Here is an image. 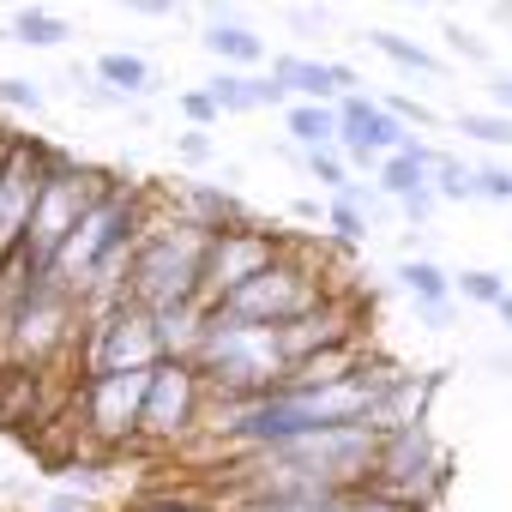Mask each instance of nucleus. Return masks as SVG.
Listing matches in <instances>:
<instances>
[{"label":"nucleus","instance_id":"obj_1","mask_svg":"<svg viewBox=\"0 0 512 512\" xmlns=\"http://www.w3.org/2000/svg\"><path fill=\"white\" fill-rule=\"evenodd\" d=\"M205 247L211 235L187 217H175L169 205H157V217L145 223L139 247H133V272H127V296L133 308H181V302H199L205 290Z\"/></svg>","mask_w":512,"mask_h":512},{"label":"nucleus","instance_id":"obj_2","mask_svg":"<svg viewBox=\"0 0 512 512\" xmlns=\"http://www.w3.org/2000/svg\"><path fill=\"white\" fill-rule=\"evenodd\" d=\"M193 368L205 374L211 398H260V392H278L290 374L272 326H247V320H223V314H211Z\"/></svg>","mask_w":512,"mask_h":512},{"label":"nucleus","instance_id":"obj_3","mask_svg":"<svg viewBox=\"0 0 512 512\" xmlns=\"http://www.w3.org/2000/svg\"><path fill=\"white\" fill-rule=\"evenodd\" d=\"M109 181H115V169L79 163L73 151H61V163L49 169V181L37 193V217H31V235H25V260L37 272H49V260L61 253V241L85 223V211L109 193Z\"/></svg>","mask_w":512,"mask_h":512},{"label":"nucleus","instance_id":"obj_4","mask_svg":"<svg viewBox=\"0 0 512 512\" xmlns=\"http://www.w3.org/2000/svg\"><path fill=\"white\" fill-rule=\"evenodd\" d=\"M446 482H452V458H446V446L434 440L428 422L380 434V458H374V476H368L374 494H386L410 512H428L446 494Z\"/></svg>","mask_w":512,"mask_h":512},{"label":"nucleus","instance_id":"obj_5","mask_svg":"<svg viewBox=\"0 0 512 512\" xmlns=\"http://www.w3.org/2000/svg\"><path fill=\"white\" fill-rule=\"evenodd\" d=\"M326 296H332L326 272H320L314 260H296V253H284V260H272L260 278H247L241 290H229L211 314H223V320H247V326H284V320L320 308Z\"/></svg>","mask_w":512,"mask_h":512},{"label":"nucleus","instance_id":"obj_6","mask_svg":"<svg viewBox=\"0 0 512 512\" xmlns=\"http://www.w3.org/2000/svg\"><path fill=\"white\" fill-rule=\"evenodd\" d=\"M79 338H85V308H79V296H73L55 272H37L31 302H25V314H19V326H13V344H7V362L43 374L49 362L79 356Z\"/></svg>","mask_w":512,"mask_h":512},{"label":"nucleus","instance_id":"obj_7","mask_svg":"<svg viewBox=\"0 0 512 512\" xmlns=\"http://www.w3.org/2000/svg\"><path fill=\"white\" fill-rule=\"evenodd\" d=\"M169 350H163V332H157V314L151 308H109L97 320H85V338H79V374H145L157 368Z\"/></svg>","mask_w":512,"mask_h":512},{"label":"nucleus","instance_id":"obj_8","mask_svg":"<svg viewBox=\"0 0 512 512\" xmlns=\"http://www.w3.org/2000/svg\"><path fill=\"white\" fill-rule=\"evenodd\" d=\"M205 404H211V386L193 362L181 356H163L151 368V386H145V422H139V440L151 446H175L187 440L193 428H205Z\"/></svg>","mask_w":512,"mask_h":512},{"label":"nucleus","instance_id":"obj_9","mask_svg":"<svg viewBox=\"0 0 512 512\" xmlns=\"http://www.w3.org/2000/svg\"><path fill=\"white\" fill-rule=\"evenodd\" d=\"M272 260H284V229H272L260 217H247L235 229H217L211 247H205V290H199V302L217 308L229 290H241L247 278H260Z\"/></svg>","mask_w":512,"mask_h":512},{"label":"nucleus","instance_id":"obj_10","mask_svg":"<svg viewBox=\"0 0 512 512\" xmlns=\"http://www.w3.org/2000/svg\"><path fill=\"white\" fill-rule=\"evenodd\" d=\"M145 386H151V368H145V374H91V380H79V422H85V440L103 446V452H121L127 440H139Z\"/></svg>","mask_w":512,"mask_h":512},{"label":"nucleus","instance_id":"obj_11","mask_svg":"<svg viewBox=\"0 0 512 512\" xmlns=\"http://www.w3.org/2000/svg\"><path fill=\"white\" fill-rule=\"evenodd\" d=\"M338 145H344L350 169H362L374 181L380 157H392V151L410 145V127L380 103V91H344L338 97Z\"/></svg>","mask_w":512,"mask_h":512},{"label":"nucleus","instance_id":"obj_12","mask_svg":"<svg viewBox=\"0 0 512 512\" xmlns=\"http://www.w3.org/2000/svg\"><path fill=\"white\" fill-rule=\"evenodd\" d=\"M272 332H278V350H284L290 368H296L302 356H320V350H332V344H356V338H362L356 302H344V296H326L320 308H308V314H296V320H284V326H272Z\"/></svg>","mask_w":512,"mask_h":512},{"label":"nucleus","instance_id":"obj_13","mask_svg":"<svg viewBox=\"0 0 512 512\" xmlns=\"http://www.w3.org/2000/svg\"><path fill=\"white\" fill-rule=\"evenodd\" d=\"M163 205L175 211V217H187V223H199L205 235H217V229H235V223H247L253 217V205L235 193V187H217V181H169L163 187Z\"/></svg>","mask_w":512,"mask_h":512},{"label":"nucleus","instance_id":"obj_14","mask_svg":"<svg viewBox=\"0 0 512 512\" xmlns=\"http://www.w3.org/2000/svg\"><path fill=\"white\" fill-rule=\"evenodd\" d=\"M205 91L223 103V115H266V109H284L290 97H284V85L266 73V67H217L211 79H205Z\"/></svg>","mask_w":512,"mask_h":512},{"label":"nucleus","instance_id":"obj_15","mask_svg":"<svg viewBox=\"0 0 512 512\" xmlns=\"http://www.w3.org/2000/svg\"><path fill=\"white\" fill-rule=\"evenodd\" d=\"M199 49L211 55V61H223V67H266L272 61V49H266V37L253 31L247 19H211L205 31H199Z\"/></svg>","mask_w":512,"mask_h":512},{"label":"nucleus","instance_id":"obj_16","mask_svg":"<svg viewBox=\"0 0 512 512\" xmlns=\"http://www.w3.org/2000/svg\"><path fill=\"white\" fill-rule=\"evenodd\" d=\"M266 73L284 85V97H308V103H338V79H332V61L320 55H272Z\"/></svg>","mask_w":512,"mask_h":512},{"label":"nucleus","instance_id":"obj_17","mask_svg":"<svg viewBox=\"0 0 512 512\" xmlns=\"http://www.w3.org/2000/svg\"><path fill=\"white\" fill-rule=\"evenodd\" d=\"M278 115H284V139H290L296 151L338 145V103H308V97H290Z\"/></svg>","mask_w":512,"mask_h":512},{"label":"nucleus","instance_id":"obj_18","mask_svg":"<svg viewBox=\"0 0 512 512\" xmlns=\"http://www.w3.org/2000/svg\"><path fill=\"white\" fill-rule=\"evenodd\" d=\"M362 356H368L362 338H356V344H332V350H320V356H302V362L284 374V386H338V380H356V374H362Z\"/></svg>","mask_w":512,"mask_h":512},{"label":"nucleus","instance_id":"obj_19","mask_svg":"<svg viewBox=\"0 0 512 512\" xmlns=\"http://www.w3.org/2000/svg\"><path fill=\"white\" fill-rule=\"evenodd\" d=\"M97 79L109 85V91H121V97H151L157 91V67H151V55H139V49H103L97 61Z\"/></svg>","mask_w":512,"mask_h":512},{"label":"nucleus","instance_id":"obj_20","mask_svg":"<svg viewBox=\"0 0 512 512\" xmlns=\"http://www.w3.org/2000/svg\"><path fill=\"white\" fill-rule=\"evenodd\" d=\"M205 326H211V308H205V302H181V308H163V314H157L163 350H169V356H181V362H193V356H199Z\"/></svg>","mask_w":512,"mask_h":512},{"label":"nucleus","instance_id":"obj_21","mask_svg":"<svg viewBox=\"0 0 512 512\" xmlns=\"http://www.w3.org/2000/svg\"><path fill=\"white\" fill-rule=\"evenodd\" d=\"M7 37L25 43V49H67L73 43V25L61 13H49V7H19L7 19Z\"/></svg>","mask_w":512,"mask_h":512},{"label":"nucleus","instance_id":"obj_22","mask_svg":"<svg viewBox=\"0 0 512 512\" xmlns=\"http://www.w3.org/2000/svg\"><path fill=\"white\" fill-rule=\"evenodd\" d=\"M368 43H374L398 73H416V79H446V73H452L434 49H422V43H410V37H398V31H368Z\"/></svg>","mask_w":512,"mask_h":512},{"label":"nucleus","instance_id":"obj_23","mask_svg":"<svg viewBox=\"0 0 512 512\" xmlns=\"http://www.w3.org/2000/svg\"><path fill=\"white\" fill-rule=\"evenodd\" d=\"M392 278H398V290H410V302H440V296H458L452 290V272L440 266V260H416V253H404V260L392 266Z\"/></svg>","mask_w":512,"mask_h":512},{"label":"nucleus","instance_id":"obj_24","mask_svg":"<svg viewBox=\"0 0 512 512\" xmlns=\"http://www.w3.org/2000/svg\"><path fill=\"white\" fill-rule=\"evenodd\" d=\"M470 145H488V151H512V115L506 109H470L452 121Z\"/></svg>","mask_w":512,"mask_h":512},{"label":"nucleus","instance_id":"obj_25","mask_svg":"<svg viewBox=\"0 0 512 512\" xmlns=\"http://www.w3.org/2000/svg\"><path fill=\"white\" fill-rule=\"evenodd\" d=\"M302 169L326 187V199H332V193H344V187L356 181V169H350L344 145H314V151H302Z\"/></svg>","mask_w":512,"mask_h":512},{"label":"nucleus","instance_id":"obj_26","mask_svg":"<svg viewBox=\"0 0 512 512\" xmlns=\"http://www.w3.org/2000/svg\"><path fill=\"white\" fill-rule=\"evenodd\" d=\"M434 187H440L446 205H476V163L440 151V163H434Z\"/></svg>","mask_w":512,"mask_h":512},{"label":"nucleus","instance_id":"obj_27","mask_svg":"<svg viewBox=\"0 0 512 512\" xmlns=\"http://www.w3.org/2000/svg\"><path fill=\"white\" fill-rule=\"evenodd\" d=\"M368 229H374V217H368L356 199H344V193L326 199V235H332V241H356V247H362Z\"/></svg>","mask_w":512,"mask_h":512},{"label":"nucleus","instance_id":"obj_28","mask_svg":"<svg viewBox=\"0 0 512 512\" xmlns=\"http://www.w3.org/2000/svg\"><path fill=\"white\" fill-rule=\"evenodd\" d=\"M452 290H458V302H476V308H494L512 284L500 278V272H488V266H470V272H458L452 278Z\"/></svg>","mask_w":512,"mask_h":512},{"label":"nucleus","instance_id":"obj_29","mask_svg":"<svg viewBox=\"0 0 512 512\" xmlns=\"http://www.w3.org/2000/svg\"><path fill=\"white\" fill-rule=\"evenodd\" d=\"M440 31H446V49H452V55H458V61H470V67H482V73H488V67H494V49H488V43H482V37H476V31H464V25H458V19H446V25H440Z\"/></svg>","mask_w":512,"mask_h":512},{"label":"nucleus","instance_id":"obj_30","mask_svg":"<svg viewBox=\"0 0 512 512\" xmlns=\"http://www.w3.org/2000/svg\"><path fill=\"white\" fill-rule=\"evenodd\" d=\"M175 109H181V121H187V127H205V133H211V127L223 121V103H217V97H211L205 85L181 91V97H175Z\"/></svg>","mask_w":512,"mask_h":512},{"label":"nucleus","instance_id":"obj_31","mask_svg":"<svg viewBox=\"0 0 512 512\" xmlns=\"http://www.w3.org/2000/svg\"><path fill=\"white\" fill-rule=\"evenodd\" d=\"M380 103H386L410 133H428V127L440 121V109H428V103H422V97H410V91H380Z\"/></svg>","mask_w":512,"mask_h":512},{"label":"nucleus","instance_id":"obj_32","mask_svg":"<svg viewBox=\"0 0 512 512\" xmlns=\"http://www.w3.org/2000/svg\"><path fill=\"white\" fill-rule=\"evenodd\" d=\"M440 205H446V199H440V187H434V181H422L416 193H404V199H398V217H404L410 229H428V223L440 217Z\"/></svg>","mask_w":512,"mask_h":512},{"label":"nucleus","instance_id":"obj_33","mask_svg":"<svg viewBox=\"0 0 512 512\" xmlns=\"http://www.w3.org/2000/svg\"><path fill=\"white\" fill-rule=\"evenodd\" d=\"M476 205H512V169L506 163H476Z\"/></svg>","mask_w":512,"mask_h":512},{"label":"nucleus","instance_id":"obj_34","mask_svg":"<svg viewBox=\"0 0 512 512\" xmlns=\"http://www.w3.org/2000/svg\"><path fill=\"white\" fill-rule=\"evenodd\" d=\"M43 85H31V79H0V109L7 115H43Z\"/></svg>","mask_w":512,"mask_h":512},{"label":"nucleus","instance_id":"obj_35","mask_svg":"<svg viewBox=\"0 0 512 512\" xmlns=\"http://www.w3.org/2000/svg\"><path fill=\"white\" fill-rule=\"evenodd\" d=\"M416 308V320L428 326V332H452L458 326V296H440V302H410Z\"/></svg>","mask_w":512,"mask_h":512},{"label":"nucleus","instance_id":"obj_36","mask_svg":"<svg viewBox=\"0 0 512 512\" xmlns=\"http://www.w3.org/2000/svg\"><path fill=\"white\" fill-rule=\"evenodd\" d=\"M284 25H290L296 37H326V31H332V13H326V7H290Z\"/></svg>","mask_w":512,"mask_h":512},{"label":"nucleus","instance_id":"obj_37","mask_svg":"<svg viewBox=\"0 0 512 512\" xmlns=\"http://www.w3.org/2000/svg\"><path fill=\"white\" fill-rule=\"evenodd\" d=\"M175 157L181 163H211V133L205 127H181L175 133Z\"/></svg>","mask_w":512,"mask_h":512},{"label":"nucleus","instance_id":"obj_38","mask_svg":"<svg viewBox=\"0 0 512 512\" xmlns=\"http://www.w3.org/2000/svg\"><path fill=\"white\" fill-rule=\"evenodd\" d=\"M127 512H211L205 500H181V494H145V500H133Z\"/></svg>","mask_w":512,"mask_h":512},{"label":"nucleus","instance_id":"obj_39","mask_svg":"<svg viewBox=\"0 0 512 512\" xmlns=\"http://www.w3.org/2000/svg\"><path fill=\"white\" fill-rule=\"evenodd\" d=\"M121 13H133V19H175L181 13V0H115Z\"/></svg>","mask_w":512,"mask_h":512},{"label":"nucleus","instance_id":"obj_40","mask_svg":"<svg viewBox=\"0 0 512 512\" xmlns=\"http://www.w3.org/2000/svg\"><path fill=\"white\" fill-rule=\"evenodd\" d=\"M482 85H488V103L512 115V73H482Z\"/></svg>","mask_w":512,"mask_h":512},{"label":"nucleus","instance_id":"obj_41","mask_svg":"<svg viewBox=\"0 0 512 512\" xmlns=\"http://www.w3.org/2000/svg\"><path fill=\"white\" fill-rule=\"evenodd\" d=\"M290 211H296V223H320L326 229V199H290Z\"/></svg>","mask_w":512,"mask_h":512},{"label":"nucleus","instance_id":"obj_42","mask_svg":"<svg viewBox=\"0 0 512 512\" xmlns=\"http://www.w3.org/2000/svg\"><path fill=\"white\" fill-rule=\"evenodd\" d=\"M37 512H97V506H91L85 494H55V500H43Z\"/></svg>","mask_w":512,"mask_h":512},{"label":"nucleus","instance_id":"obj_43","mask_svg":"<svg viewBox=\"0 0 512 512\" xmlns=\"http://www.w3.org/2000/svg\"><path fill=\"white\" fill-rule=\"evenodd\" d=\"M332 79H338V97H344V91H362V73H356L350 61H332Z\"/></svg>","mask_w":512,"mask_h":512},{"label":"nucleus","instance_id":"obj_44","mask_svg":"<svg viewBox=\"0 0 512 512\" xmlns=\"http://www.w3.org/2000/svg\"><path fill=\"white\" fill-rule=\"evenodd\" d=\"M488 19H494V31H506V37H512V0H494Z\"/></svg>","mask_w":512,"mask_h":512},{"label":"nucleus","instance_id":"obj_45","mask_svg":"<svg viewBox=\"0 0 512 512\" xmlns=\"http://www.w3.org/2000/svg\"><path fill=\"white\" fill-rule=\"evenodd\" d=\"M13 139H19V127H13L7 115H0V157H7V151H13Z\"/></svg>","mask_w":512,"mask_h":512},{"label":"nucleus","instance_id":"obj_46","mask_svg":"<svg viewBox=\"0 0 512 512\" xmlns=\"http://www.w3.org/2000/svg\"><path fill=\"white\" fill-rule=\"evenodd\" d=\"M494 320H500V326H506V332H512V290H506V296H500V302H494Z\"/></svg>","mask_w":512,"mask_h":512},{"label":"nucleus","instance_id":"obj_47","mask_svg":"<svg viewBox=\"0 0 512 512\" xmlns=\"http://www.w3.org/2000/svg\"><path fill=\"white\" fill-rule=\"evenodd\" d=\"M0 43H7V19H0Z\"/></svg>","mask_w":512,"mask_h":512},{"label":"nucleus","instance_id":"obj_48","mask_svg":"<svg viewBox=\"0 0 512 512\" xmlns=\"http://www.w3.org/2000/svg\"><path fill=\"white\" fill-rule=\"evenodd\" d=\"M410 7H434V0H410Z\"/></svg>","mask_w":512,"mask_h":512},{"label":"nucleus","instance_id":"obj_49","mask_svg":"<svg viewBox=\"0 0 512 512\" xmlns=\"http://www.w3.org/2000/svg\"><path fill=\"white\" fill-rule=\"evenodd\" d=\"M241 512H266V506H241Z\"/></svg>","mask_w":512,"mask_h":512}]
</instances>
